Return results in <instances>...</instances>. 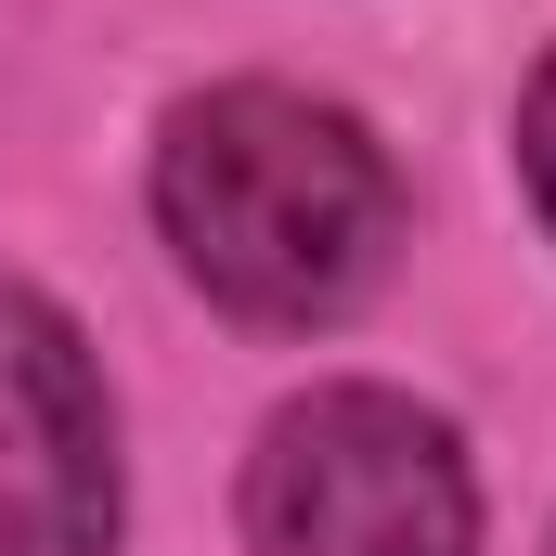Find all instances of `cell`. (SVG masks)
<instances>
[{
	"label": "cell",
	"mask_w": 556,
	"mask_h": 556,
	"mask_svg": "<svg viewBox=\"0 0 556 556\" xmlns=\"http://www.w3.org/2000/svg\"><path fill=\"white\" fill-rule=\"evenodd\" d=\"M155 233L194 273V298H220L233 324L311 337L376 298L402 247V168L350 104L233 78L155 130Z\"/></svg>",
	"instance_id": "1"
},
{
	"label": "cell",
	"mask_w": 556,
	"mask_h": 556,
	"mask_svg": "<svg viewBox=\"0 0 556 556\" xmlns=\"http://www.w3.org/2000/svg\"><path fill=\"white\" fill-rule=\"evenodd\" d=\"M260 556H479L466 440L402 389H311L247 453Z\"/></svg>",
	"instance_id": "2"
},
{
	"label": "cell",
	"mask_w": 556,
	"mask_h": 556,
	"mask_svg": "<svg viewBox=\"0 0 556 556\" xmlns=\"http://www.w3.org/2000/svg\"><path fill=\"white\" fill-rule=\"evenodd\" d=\"M0 556H117V402L52 298L0 285Z\"/></svg>",
	"instance_id": "3"
},
{
	"label": "cell",
	"mask_w": 556,
	"mask_h": 556,
	"mask_svg": "<svg viewBox=\"0 0 556 556\" xmlns=\"http://www.w3.org/2000/svg\"><path fill=\"white\" fill-rule=\"evenodd\" d=\"M518 168H531V207H544V233H556V52H544V78H531V117H518Z\"/></svg>",
	"instance_id": "4"
}]
</instances>
